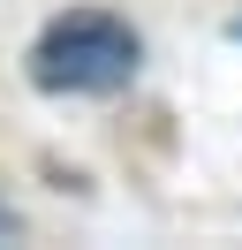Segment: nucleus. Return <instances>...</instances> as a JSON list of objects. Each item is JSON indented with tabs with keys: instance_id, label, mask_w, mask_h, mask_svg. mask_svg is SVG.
<instances>
[{
	"instance_id": "f257e3e1",
	"label": "nucleus",
	"mask_w": 242,
	"mask_h": 250,
	"mask_svg": "<svg viewBox=\"0 0 242 250\" xmlns=\"http://www.w3.org/2000/svg\"><path fill=\"white\" fill-rule=\"evenodd\" d=\"M136 61H144L136 31L121 16H99V8L45 23V38L30 46L38 91H91V99H99V91H121V83L136 76Z\"/></svg>"
},
{
	"instance_id": "f03ea898",
	"label": "nucleus",
	"mask_w": 242,
	"mask_h": 250,
	"mask_svg": "<svg viewBox=\"0 0 242 250\" xmlns=\"http://www.w3.org/2000/svg\"><path fill=\"white\" fill-rule=\"evenodd\" d=\"M8 235H15V212H8V205H0V243H8Z\"/></svg>"
}]
</instances>
